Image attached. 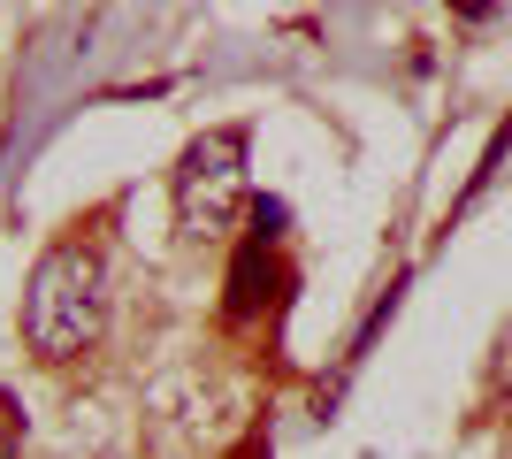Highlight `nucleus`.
Wrapping results in <instances>:
<instances>
[{"instance_id":"423d86ee","label":"nucleus","mask_w":512,"mask_h":459,"mask_svg":"<svg viewBox=\"0 0 512 459\" xmlns=\"http://www.w3.org/2000/svg\"><path fill=\"white\" fill-rule=\"evenodd\" d=\"M497 398L512 406V329H505V345H497Z\"/></svg>"},{"instance_id":"7ed1b4c3","label":"nucleus","mask_w":512,"mask_h":459,"mask_svg":"<svg viewBox=\"0 0 512 459\" xmlns=\"http://www.w3.org/2000/svg\"><path fill=\"white\" fill-rule=\"evenodd\" d=\"M268 230H260L245 253H237V268H230V322H245V314H260L268 306V284H276V253H268Z\"/></svg>"},{"instance_id":"f03ea898","label":"nucleus","mask_w":512,"mask_h":459,"mask_svg":"<svg viewBox=\"0 0 512 459\" xmlns=\"http://www.w3.org/2000/svg\"><path fill=\"white\" fill-rule=\"evenodd\" d=\"M245 153H253V138H245V123H222V131H199L192 146L176 153V230L184 238H222L237 222V207H245Z\"/></svg>"},{"instance_id":"20e7f679","label":"nucleus","mask_w":512,"mask_h":459,"mask_svg":"<svg viewBox=\"0 0 512 459\" xmlns=\"http://www.w3.org/2000/svg\"><path fill=\"white\" fill-rule=\"evenodd\" d=\"M505 146H512V115H505V123H497V138H490V153H482V169H474V184H467V192H459V207H474V199L490 192V176H497V161H505Z\"/></svg>"},{"instance_id":"39448f33","label":"nucleus","mask_w":512,"mask_h":459,"mask_svg":"<svg viewBox=\"0 0 512 459\" xmlns=\"http://www.w3.org/2000/svg\"><path fill=\"white\" fill-rule=\"evenodd\" d=\"M0 459H23V414L8 391H0Z\"/></svg>"},{"instance_id":"f257e3e1","label":"nucleus","mask_w":512,"mask_h":459,"mask_svg":"<svg viewBox=\"0 0 512 459\" xmlns=\"http://www.w3.org/2000/svg\"><path fill=\"white\" fill-rule=\"evenodd\" d=\"M107 329V245L92 230H69L39 253L31 284H23V345L46 368H69L100 345Z\"/></svg>"}]
</instances>
